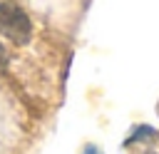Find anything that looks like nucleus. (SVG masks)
<instances>
[{
  "label": "nucleus",
  "mask_w": 159,
  "mask_h": 154,
  "mask_svg": "<svg viewBox=\"0 0 159 154\" xmlns=\"http://www.w3.org/2000/svg\"><path fill=\"white\" fill-rule=\"evenodd\" d=\"M32 35V22L27 17V12L7 0H0V37L15 42V45H25Z\"/></svg>",
  "instance_id": "nucleus-1"
},
{
  "label": "nucleus",
  "mask_w": 159,
  "mask_h": 154,
  "mask_svg": "<svg viewBox=\"0 0 159 154\" xmlns=\"http://www.w3.org/2000/svg\"><path fill=\"white\" fill-rule=\"evenodd\" d=\"M147 154H154V152H147Z\"/></svg>",
  "instance_id": "nucleus-4"
},
{
  "label": "nucleus",
  "mask_w": 159,
  "mask_h": 154,
  "mask_svg": "<svg viewBox=\"0 0 159 154\" xmlns=\"http://www.w3.org/2000/svg\"><path fill=\"white\" fill-rule=\"evenodd\" d=\"M82 154H104V152H102V149H99V147H94V144H87V147H84V152H82Z\"/></svg>",
  "instance_id": "nucleus-2"
},
{
  "label": "nucleus",
  "mask_w": 159,
  "mask_h": 154,
  "mask_svg": "<svg viewBox=\"0 0 159 154\" xmlns=\"http://www.w3.org/2000/svg\"><path fill=\"white\" fill-rule=\"evenodd\" d=\"M7 65V50L2 47V42H0V67H5Z\"/></svg>",
  "instance_id": "nucleus-3"
}]
</instances>
